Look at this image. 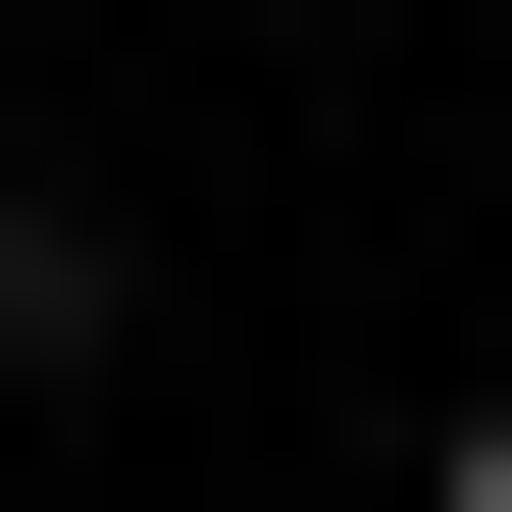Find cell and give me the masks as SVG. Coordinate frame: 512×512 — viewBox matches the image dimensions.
Listing matches in <instances>:
<instances>
[{"instance_id": "obj_2", "label": "cell", "mask_w": 512, "mask_h": 512, "mask_svg": "<svg viewBox=\"0 0 512 512\" xmlns=\"http://www.w3.org/2000/svg\"><path fill=\"white\" fill-rule=\"evenodd\" d=\"M410 512H512V410H461V461H410Z\"/></svg>"}, {"instance_id": "obj_1", "label": "cell", "mask_w": 512, "mask_h": 512, "mask_svg": "<svg viewBox=\"0 0 512 512\" xmlns=\"http://www.w3.org/2000/svg\"><path fill=\"white\" fill-rule=\"evenodd\" d=\"M154 359V256H103V154H0V410H103Z\"/></svg>"}]
</instances>
